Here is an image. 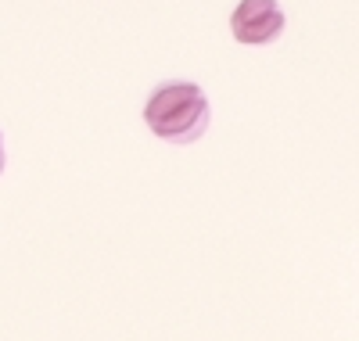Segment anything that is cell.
Instances as JSON below:
<instances>
[{"label": "cell", "instance_id": "obj_2", "mask_svg": "<svg viewBox=\"0 0 359 341\" xmlns=\"http://www.w3.org/2000/svg\"><path fill=\"white\" fill-rule=\"evenodd\" d=\"M284 8L280 0H241L230 15V33L245 47H266L284 33Z\"/></svg>", "mask_w": 359, "mask_h": 341}, {"label": "cell", "instance_id": "obj_3", "mask_svg": "<svg viewBox=\"0 0 359 341\" xmlns=\"http://www.w3.org/2000/svg\"><path fill=\"white\" fill-rule=\"evenodd\" d=\"M0 173H4V137H0Z\"/></svg>", "mask_w": 359, "mask_h": 341}, {"label": "cell", "instance_id": "obj_1", "mask_svg": "<svg viewBox=\"0 0 359 341\" xmlns=\"http://www.w3.org/2000/svg\"><path fill=\"white\" fill-rule=\"evenodd\" d=\"M208 119H212V108H208L205 90L198 83H187V79L155 86V94L144 105L147 130L158 140L180 144V147L201 140L208 130Z\"/></svg>", "mask_w": 359, "mask_h": 341}]
</instances>
